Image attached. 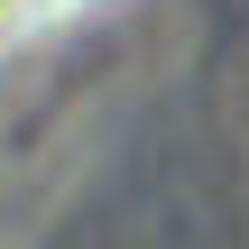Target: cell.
<instances>
[{
    "mask_svg": "<svg viewBox=\"0 0 249 249\" xmlns=\"http://www.w3.org/2000/svg\"><path fill=\"white\" fill-rule=\"evenodd\" d=\"M65 9H83V0H0V46H18V37H37V28H55Z\"/></svg>",
    "mask_w": 249,
    "mask_h": 249,
    "instance_id": "cell-1",
    "label": "cell"
}]
</instances>
